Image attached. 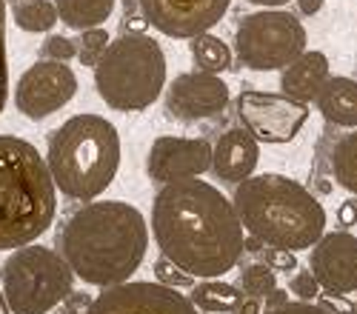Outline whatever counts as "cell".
Instances as JSON below:
<instances>
[{
    "instance_id": "1",
    "label": "cell",
    "mask_w": 357,
    "mask_h": 314,
    "mask_svg": "<svg viewBox=\"0 0 357 314\" xmlns=\"http://www.w3.org/2000/svg\"><path fill=\"white\" fill-rule=\"evenodd\" d=\"M149 232L166 260L195 280H220L246 251V232L234 203L200 178L158 189Z\"/></svg>"
},
{
    "instance_id": "2",
    "label": "cell",
    "mask_w": 357,
    "mask_h": 314,
    "mask_svg": "<svg viewBox=\"0 0 357 314\" xmlns=\"http://www.w3.org/2000/svg\"><path fill=\"white\" fill-rule=\"evenodd\" d=\"M57 251L86 285H121L135 277L149 254V223L123 200H92L61 228Z\"/></svg>"
},
{
    "instance_id": "3",
    "label": "cell",
    "mask_w": 357,
    "mask_h": 314,
    "mask_svg": "<svg viewBox=\"0 0 357 314\" xmlns=\"http://www.w3.org/2000/svg\"><path fill=\"white\" fill-rule=\"evenodd\" d=\"M231 203L243 232L263 246L303 251L326 235L323 203L286 175H252L234 189Z\"/></svg>"
},
{
    "instance_id": "4",
    "label": "cell",
    "mask_w": 357,
    "mask_h": 314,
    "mask_svg": "<svg viewBox=\"0 0 357 314\" xmlns=\"http://www.w3.org/2000/svg\"><path fill=\"white\" fill-rule=\"evenodd\" d=\"M57 214V189L35 143L0 134V251L35 243Z\"/></svg>"
},
{
    "instance_id": "5",
    "label": "cell",
    "mask_w": 357,
    "mask_h": 314,
    "mask_svg": "<svg viewBox=\"0 0 357 314\" xmlns=\"http://www.w3.org/2000/svg\"><path fill=\"white\" fill-rule=\"evenodd\" d=\"M121 132L100 114H75L63 120L46 143V166L54 189L69 200L92 203L121 171Z\"/></svg>"
},
{
    "instance_id": "6",
    "label": "cell",
    "mask_w": 357,
    "mask_h": 314,
    "mask_svg": "<svg viewBox=\"0 0 357 314\" xmlns=\"http://www.w3.org/2000/svg\"><path fill=\"white\" fill-rule=\"evenodd\" d=\"M169 63L152 35L126 32L114 38L95 66V89L114 111H146L166 89Z\"/></svg>"
},
{
    "instance_id": "7",
    "label": "cell",
    "mask_w": 357,
    "mask_h": 314,
    "mask_svg": "<svg viewBox=\"0 0 357 314\" xmlns=\"http://www.w3.org/2000/svg\"><path fill=\"white\" fill-rule=\"evenodd\" d=\"M0 292L12 314H52L75 292V272L54 251L40 243H29L0 266Z\"/></svg>"
},
{
    "instance_id": "8",
    "label": "cell",
    "mask_w": 357,
    "mask_h": 314,
    "mask_svg": "<svg viewBox=\"0 0 357 314\" xmlns=\"http://www.w3.org/2000/svg\"><path fill=\"white\" fill-rule=\"evenodd\" d=\"M306 26L283 9L252 12L234 32V54L252 72H283L306 52Z\"/></svg>"
},
{
    "instance_id": "9",
    "label": "cell",
    "mask_w": 357,
    "mask_h": 314,
    "mask_svg": "<svg viewBox=\"0 0 357 314\" xmlns=\"http://www.w3.org/2000/svg\"><path fill=\"white\" fill-rule=\"evenodd\" d=\"M309 103H297L286 95L257 89H246L237 95V118H241L243 129L257 143H269V146L291 143L309 123Z\"/></svg>"
},
{
    "instance_id": "10",
    "label": "cell",
    "mask_w": 357,
    "mask_h": 314,
    "mask_svg": "<svg viewBox=\"0 0 357 314\" xmlns=\"http://www.w3.org/2000/svg\"><path fill=\"white\" fill-rule=\"evenodd\" d=\"M77 95V74L69 63L38 61L15 86V109L29 120H46Z\"/></svg>"
},
{
    "instance_id": "11",
    "label": "cell",
    "mask_w": 357,
    "mask_h": 314,
    "mask_svg": "<svg viewBox=\"0 0 357 314\" xmlns=\"http://www.w3.org/2000/svg\"><path fill=\"white\" fill-rule=\"evenodd\" d=\"M86 314H200L195 303L181 292L158 280H129L109 285L92 303Z\"/></svg>"
},
{
    "instance_id": "12",
    "label": "cell",
    "mask_w": 357,
    "mask_h": 314,
    "mask_svg": "<svg viewBox=\"0 0 357 314\" xmlns=\"http://www.w3.org/2000/svg\"><path fill=\"white\" fill-rule=\"evenodd\" d=\"M140 17L174 40L206 35L223 20L231 0H137Z\"/></svg>"
},
{
    "instance_id": "13",
    "label": "cell",
    "mask_w": 357,
    "mask_h": 314,
    "mask_svg": "<svg viewBox=\"0 0 357 314\" xmlns=\"http://www.w3.org/2000/svg\"><path fill=\"white\" fill-rule=\"evenodd\" d=\"M212 171V143L206 137H155L146 157V175L158 186L181 183Z\"/></svg>"
},
{
    "instance_id": "14",
    "label": "cell",
    "mask_w": 357,
    "mask_h": 314,
    "mask_svg": "<svg viewBox=\"0 0 357 314\" xmlns=\"http://www.w3.org/2000/svg\"><path fill=\"white\" fill-rule=\"evenodd\" d=\"M309 272L320 292L332 297H349L357 292V237L346 228L326 232L309 249Z\"/></svg>"
},
{
    "instance_id": "15",
    "label": "cell",
    "mask_w": 357,
    "mask_h": 314,
    "mask_svg": "<svg viewBox=\"0 0 357 314\" xmlns=\"http://www.w3.org/2000/svg\"><path fill=\"white\" fill-rule=\"evenodd\" d=\"M231 95L220 74L183 72L166 86V109L174 120H206L218 118L229 106Z\"/></svg>"
},
{
    "instance_id": "16",
    "label": "cell",
    "mask_w": 357,
    "mask_h": 314,
    "mask_svg": "<svg viewBox=\"0 0 357 314\" xmlns=\"http://www.w3.org/2000/svg\"><path fill=\"white\" fill-rule=\"evenodd\" d=\"M257 163H260V143L243 126L223 132L212 146V175L220 183L241 186L257 171Z\"/></svg>"
},
{
    "instance_id": "17",
    "label": "cell",
    "mask_w": 357,
    "mask_h": 314,
    "mask_svg": "<svg viewBox=\"0 0 357 314\" xmlns=\"http://www.w3.org/2000/svg\"><path fill=\"white\" fill-rule=\"evenodd\" d=\"M329 57L323 52L306 49L297 61H291L283 72H280V89L286 97L297 100V103H312L314 95L320 92V86L329 80Z\"/></svg>"
},
{
    "instance_id": "18",
    "label": "cell",
    "mask_w": 357,
    "mask_h": 314,
    "mask_svg": "<svg viewBox=\"0 0 357 314\" xmlns=\"http://www.w3.org/2000/svg\"><path fill=\"white\" fill-rule=\"evenodd\" d=\"M314 109L337 129H357V80L351 77H329L314 95Z\"/></svg>"
},
{
    "instance_id": "19",
    "label": "cell",
    "mask_w": 357,
    "mask_h": 314,
    "mask_svg": "<svg viewBox=\"0 0 357 314\" xmlns=\"http://www.w3.org/2000/svg\"><path fill=\"white\" fill-rule=\"evenodd\" d=\"M114 3L117 0H54V9L63 26L75 29V32H86V29L103 26L112 17Z\"/></svg>"
},
{
    "instance_id": "20",
    "label": "cell",
    "mask_w": 357,
    "mask_h": 314,
    "mask_svg": "<svg viewBox=\"0 0 357 314\" xmlns=\"http://www.w3.org/2000/svg\"><path fill=\"white\" fill-rule=\"evenodd\" d=\"M189 300L195 303V308L200 314H229L243 300V292L223 280H197L192 285Z\"/></svg>"
},
{
    "instance_id": "21",
    "label": "cell",
    "mask_w": 357,
    "mask_h": 314,
    "mask_svg": "<svg viewBox=\"0 0 357 314\" xmlns=\"http://www.w3.org/2000/svg\"><path fill=\"white\" fill-rule=\"evenodd\" d=\"M192 61L197 63V72H206V74H220L226 69H231V61L234 54L229 49V43L212 32L206 35H197L192 38Z\"/></svg>"
},
{
    "instance_id": "22",
    "label": "cell",
    "mask_w": 357,
    "mask_h": 314,
    "mask_svg": "<svg viewBox=\"0 0 357 314\" xmlns=\"http://www.w3.org/2000/svg\"><path fill=\"white\" fill-rule=\"evenodd\" d=\"M12 17L17 23V29L29 35H46L57 26V9H54V0H17Z\"/></svg>"
},
{
    "instance_id": "23",
    "label": "cell",
    "mask_w": 357,
    "mask_h": 314,
    "mask_svg": "<svg viewBox=\"0 0 357 314\" xmlns=\"http://www.w3.org/2000/svg\"><path fill=\"white\" fill-rule=\"evenodd\" d=\"M332 175L340 189L357 194V129L343 134L332 149Z\"/></svg>"
},
{
    "instance_id": "24",
    "label": "cell",
    "mask_w": 357,
    "mask_h": 314,
    "mask_svg": "<svg viewBox=\"0 0 357 314\" xmlns=\"http://www.w3.org/2000/svg\"><path fill=\"white\" fill-rule=\"evenodd\" d=\"M241 285H243V292L246 297H269L275 289H278V277L275 272L266 266V263H249L241 274Z\"/></svg>"
},
{
    "instance_id": "25",
    "label": "cell",
    "mask_w": 357,
    "mask_h": 314,
    "mask_svg": "<svg viewBox=\"0 0 357 314\" xmlns=\"http://www.w3.org/2000/svg\"><path fill=\"white\" fill-rule=\"evenodd\" d=\"M109 43H112V38H109V32H106L103 26L80 32V38H77V57H80V63L89 66V69L98 66L103 52L109 49Z\"/></svg>"
},
{
    "instance_id": "26",
    "label": "cell",
    "mask_w": 357,
    "mask_h": 314,
    "mask_svg": "<svg viewBox=\"0 0 357 314\" xmlns=\"http://www.w3.org/2000/svg\"><path fill=\"white\" fill-rule=\"evenodd\" d=\"M40 57L43 61H54V63H69L72 57H77V40L66 35H49L40 43Z\"/></svg>"
},
{
    "instance_id": "27",
    "label": "cell",
    "mask_w": 357,
    "mask_h": 314,
    "mask_svg": "<svg viewBox=\"0 0 357 314\" xmlns=\"http://www.w3.org/2000/svg\"><path fill=\"white\" fill-rule=\"evenodd\" d=\"M9 100V57H6V0H0V114Z\"/></svg>"
},
{
    "instance_id": "28",
    "label": "cell",
    "mask_w": 357,
    "mask_h": 314,
    "mask_svg": "<svg viewBox=\"0 0 357 314\" xmlns=\"http://www.w3.org/2000/svg\"><path fill=\"white\" fill-rule=\"evenodd\" d=\"M155 277H158V283L172 285V289H181V285H195V283H197L195 277H189L186 272L177 269L172 260H166L163 254H160L158 260H155Z\"/></svg>"
},
{
    "instance_id": "29",
    "label": "cell",
    "mask_w": 357,
    "mask_h": 314,
    "mask_svg": "<svg viewBox=\"0 0 357 314\" xmlns=\"http://www.w3.org/2000/svg\"><path fill=\"white\" fill-rule=\"evenodd\" d=\"M289 295H294L297 300H303V303H312V300L320 295V285H317V280L312 277V272H297V274L289 280Z\"/></svg>"
},
{
    "instance_id": "30",
    "label": "cell",
    "mask_w": 357,
    "mask_h": 314,
    "mask_svg": "<svg viewBox=\"0 0 357 314\" xmlns=\"http://www.w3.org/2000/svg\"><path fill=\"white\" fill-rule=\"evenodd\" d=\"M266 314H332L329 306H314V303H303V300H289L280 308H269Z\"/></svg>"
},
{
    "instance_id": "31",
    "label": "cell",
    "mask_w": 357,
    "mask_h": 314,
    "mask_svg": "<svg viewBox=\"0 0 357 314\" xmlns=\"http://www.w3.org/2000/svg\"><path fill=\"white\" fill-rule=\"evenodd\" d=\"M266 266L275 272H291L297 266V257L294 251H286V249H269L266 251Z\"/></svg>"
},
{
    "instance_id": "32",
    "label": "cell",
    "mask_w": 357,
    "mask_h": 314,
    "mask_svg": "<svg viewBox=\"0 0 357 314\" xmlns=\"http://www.w3.org/2000/svg\"><path fill=\"white\" fill-rule=\"evenodd\" d=\"M337 220H340V226H343V228H349V226H354V223H357V206L351 203V200H346V203H340V206H337Z\"/></svg>"
},
{
    "instance_id": "33",
    "label": "cell",
    "mask_w": 357,
    "mask_h": 314,
    "mask_svg": "<svg viewBox=\"0 0 357 314\" xmlns=\"http://www.w3.org/2000/svg\"><path fill=\"white\" fill-rule=\"evenodd\" d=\"M234 314H263V306H260L257 297H243L241 303H237Z\"/></svg>"
},
{
    "instance_id": "34",
    "label": "cell",
    "mask_w": 357,
    "mask_h": 314,
    "mask_svg": "<svg viewBox=\"0 0 357 314\" xmlns=\"http://www.w3.org/2000/svg\"><path fill=\"white\" fill-rule=\"evenodd\" d=\"M323 6H326V0H297V12H301V15H306V17L317 15Z\"/></svg>"
},
{
    "instance_id": "35",
    "label": "cell",
    "mask_w": 357,
    "mask_h": 314,
    "mask_svg": "<svg viewBox=\"0 0 357 314\" xmlns=\"http://www.w3.org/2000/svg\"><path fill=\"white\" fill-rule=\"evenodd\" d=\"M286 303H289V292H280V289H275L269 297H266V306H269V308H280Z\"/></svg>"
},
{
    "instance_id": "36",
    "label": "cell",
    "mask_w": 357,
    "mask_h": 314,
    "mask_svg": "<svg viewBox=\"0 0 357 314\" xmlns=\"http://www.w3.org/2000/svg\"><path fill=\"white\" fill-rule=\"evenodd\" d=\"M246 3H255V6H263V9H280V6L289 3V0H246Z\"/></svg>"
},
{
    "instance_id": "37",
    "label": "cell",
    "mask_w": 357,
    "mask_h": 314,
    "mask_svg": "<svg viewBox=\"0 0 357 314\" xmlns=\"http://www.w3.org/2000/svg\"><path fill=\"white\" fill-rule=\"evenodd\" d=\"M0 314H12V311H9V306H6V297H3V292H0Z\"/></svg>"
},
{
    "instance_id": "38",
    "label": "cell",
    "mask_w": 357,
    "mask_h": 314,
    "mask_svg": "<svg viewBox=\"0 0 357 314\" xmlns=\"http://www.w3.org/2000/svg\"><path fill=\"white\" fill-rule=\"evenodd\" d=\"M351 314H357V306H354V308H351Z\"/></svg>"
}]
</instances>
